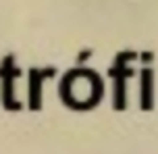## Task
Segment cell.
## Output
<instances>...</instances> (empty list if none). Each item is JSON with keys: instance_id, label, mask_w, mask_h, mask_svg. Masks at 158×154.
Wrapping results in <instances>:
<instances>
[{"instance_id": "4", "label": "cell", "mask_w": 158, "mask_h": 154, "mask_svg": "<svg viewBox=\"0 0 158 154\" xmlns=\"http://www.w3.org/2000/svg\"><path fill=\"white\" fill-rule=\"evenodd\" d=\"M152 106V71L143 69L142 71V108H150Z\"/></svg>"}, {"instance_id": "3", "label": "cell", "mask_w": 158, "mask_h": 154, "mask_svg": "<svg viewBox=\"0 0 158 154\" xmlns=\"http://www.w3.org/2000/svg\"><path fill=\"white\" fill-rule=\"evenodd\" d=\"M54 73V69H48V71H38L33 69L31 75H29V106L33 110L40 108V88H42V79L48 77V75Z\"/></svg>"}, {"instance_id": "2", "label": "cell", "mask_w": 158, "mask_h": 154, "mask_svg": "<svg viewBox=\"0 0 158 154\" xmlns=\"http://www.w3.org/2000/svg\"><path fill=\"white\" fill-rule=\"evenodd\" d=\"M0 75L6 79V83H4V106L8 110H19V102L13 100V79L19 75V69H15V65H13V56L4 58V67L0 69Z\"/></svg>"}, {"instance_id": "1", "label": "cell", "mask_w": 158, "mask_h": 154, "mask_svg": "<svg viewBox=\"0 0 158 154\" xmlns=\"http://www.w3.org/2000/svg\"><path fill=\"white\" fill-rule=\"evenodd\" d=\"M133 56V52H121L114 60V67L110 69V75L114 77V106H117L118 110L121 108H125V77H131L133 71L131 69H127L123 63H125V58Z\"/></svg>"}]
</instances>
